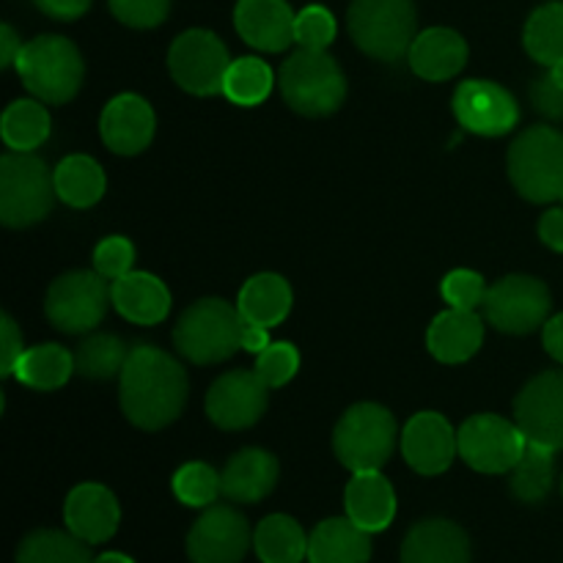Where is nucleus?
I'll use <instances>...</instances> for the list:
<instances>
[{
	"label": "nucleus",
	"mask_w": 563,
	"mask_h": 563,
	"mask_svg": "<svg viewBox=\"0 0 563 563\" xmlns=\"http://www.w3.org/2000/svg\"><path fill=\"white\" fill-rule=\"evenodd\" d=\"M278 88L291 110L319 119L344 104L346 77L324 49L300 47L280 66Z\"/></svg>",
	"instance_id": "3"
},
{
	"label": "nucleus",
	"mask_w": 563,
	"mask_h": 563,
	"mask_svg": "<svg viewBox=\"0 0 563 563\" xmlns=\"http://www.w3.org/2000/svg\"><path fill=\"white\" fill-rule=\"evenodd\" d=\"M443 300L449 302V308H462V311H476L478 306H484V297H487V286L484 278L473 269H454L443 278Z\"/></svg>",
	"instance_id": "41"
},
{
	"label": "nucleus",
	"mask_w": 563,
	"mask_h": 563,
	"mask_svg": "<svg viewBox=\"0 0 563 563\" xmlns=\"http://www.w3.org/2000/svg\"><path fill=\"white\" fill-rule=\"evenodd\" d=\"M401 454L421 476H440L460 454V434L440 412H418L401 432Z\"/></svg>",
	"instance_id": "17"
},
{
	"label": "nucleus",
	"mask_w": 563,
	"mask_h": 563,
	"mask_svg": "<svg viewBox=\"0 0 563 563\" xmlns=\"http://www.w3.org/2000/svg\"><path fill=\"white\" fill-rule=\"evenodd\" d=\"M66 531L88 544H102L119 531L121 509L115 495L102 484H80L64 504Z\"/></svg>",
	"instance_id": "18"
},
{
	"label": "nucleus",
	"mask_w": 563,
	"mask_h": 563,
	"mask_svg": "<svg viewBox=\"0 0 563 563\" xmlns=\"http://www.w3.org/2000/svg\"><path fill=\"white\" fill-rule=\"evenodd\" d=\"M22 333L9 313L0 317V377H14V368L22 357Z\"/></svg>",
	"instance_id": "45"
},
{
	"label": "nucleus",
	"mask_w": 563,
	"mask_h": 563,
	"mask_svg": "<svg viewBox=\"0 0 563 563\" xmlns=\"http://www.w3.org/2000/svg\"><path fill=\"white\" fill-rule=\"evenodd\" d=\"M346 517L366 533H379L394 522L396 493L379 471L352 473L344 493Z\"/></svg>",
	"instance_id": "23"
},
{
	"label": "nucleus",
	"mask_w": 563,
	"mask_h": 563,
	"mask_svg": "<svg viewBox=\"0 0 563 563\" xmlns=\"http://www.w3.org/2000/svg\"><path fill=\"white\" fill-rule=\"evenodd\" d=\"M33 3L53 20H77V16L86 14L91 0H33Z\"/></svg>",
	"instance_id": "46"
},
{
	"label": "nucleus",
	"mask_w": 563,
	"mask_h": 563,
	"mask_svg": "<svg viewBox=\"0 0 563 563\" xmlns=\"http://www.w3.org/2000/svg\"><path fill=\"white\" fill-rule=\"evenodd\" d=\"M242 333H245V319L240 308L218 297H207L181 311L174 328V344L190 363L212 366L229 361L240 350Z\"/></svg>",
	"instance_id": "2"
},
{
	"label": "nucleus",
	"mask_w": 563,
	"mask_h": 563,
	"mask_svg": "<svg viewBox=\"0 0 563 563\" xmlns=\"http://www.w3.org/2000/svg\"><path fill=\"white\" fill-rule=\"evenodd\" d=\"M253 548L262 563H302L308 559L306 531L286 515L264 517L253 531Z\"/></svg>",
	"instance_id": "30"
},
{
	"label": "nucleus",
	"mask_w": 563,
	"mask_h": 563,
	"mask_svg": "<svg viewBox=\"0 0 563 563\" xmlns=\"http://www.w3.org/2000/svg\"><path fill=\"white\" fill-rule=\"evenodd\" d=\"M55 176L31 152H9L0 159V220L9 229H27L49 214Z\"/></svg>",
	"instance_id": "6"
},
{
	"label": "nucleus",
	"mask_w": 563,
	"mask_h": 563,
	"mask_svg": "<svg viewBox=\"0 0 563 563\" xmlns=\"http://www.w3.org/2000/svg\"><path fill=\"white\" fill-rule=\"evenodd\" d=\"M555 482V451L528 440L520 462L511 467V493L522 504H542Z\"/></svg>",
	"instance_id": "33"
},
{
	"label": "nucleus",
	"mask_w": 563,
	"mask_h": 563,
	"mask_svg": "<svg viewBox=\"0 0 563 563\" xmlns=\"http://www.w3.org/2000/svg\"><path fill=\"white\" fill-rule=\"evenodd\" d=\"M229 66V47L212 31H203V27L185 31L168 49L170 77L196 97L223 93Z\"/></svg>",
	"instance_id": "11"
},
{
	"label": "nucleus",
	"mask_w": 563,
	"mask_h": 563,
	"mask_svg": "<svg viewBox=\"0 0 563 563\" xmlns=\"http://www.w3.org/2000/svg\"><path fill=\"white\" fill-rule=\"evenodd\" d=\"M550 77L563 88V60H555V64L550 66Z\"/></svg>",
	"instance_id": "52"
},
{
	"label": "nucleus",
	"mask_w": 563,
	"mask_h": 563,
	"mask_svg": "<svg viewBox=\"0 0 563 563\" xmlns=\"http://www.w3.org/2000/svg\"><path fill=\"white\" fill-rule=\"evenodd\" d=\"M401 563H471V539L456 522L432 517L410 528Z\"/></svg>",
	"instance_id": "21"
},
{
	"label": "nucleus",
	"mask_w": 563,
	"mask_h": 563,
	"mask_svg": "<svg viewBox=\"0 0 563 563\" xmlns=\"http://www.w3.org/2000/svg\"><path fill=\"white\" fill-rule=\"evenodd\" d=\"M531 102L533 108L542 115H548V119H563V88L550 77V71L531 82Z\"/></svg>",
	"instance_id": "44"
},
{
	"label": "nucleus",
	"mask_w": 563,
	"mask_h": 563,
	"mask_svg": "<svg viewBox=\"0 0 563 563\" xmlns=\"http://www.w3.org/2000/svg\"><path fill=\"white\" fill-rule=\"evenodd\" d=\"M154 126L157 119L152 104L137 93H121L110 99L99 119L104 146L115 154H141L152 143Z\"/></svg>",
	"instance_id": "19"
},
{
	"label": "nucleus",
	"mask_w": 563,
	"mask_h": 563,
	"mask_svg": "<svg viewBox=\"0 0 563 563\" xmlns=\"http://www.w3.org/2000/svg\"><path fill=\"white\" fill-rule=\"evenodd\" d=\"M539 236L548 247L563 253V209H550L539 220Z\"/></svg>",
	"instance_id": "47"
},
{
	"label": "nucleus",
	"mask_w": 563,
	"mask_h": 563,
	"mask_svg": "<svg viewBox=\"0 0 563 563\" xmlns=\"http://www.w3.org/2000/svg\"><path fill=\"white\" fill-rule=\"evenodd\" d=\"M300 368V352L295 350V344L289 341H278V344H269L267 350L256 355V368L253 372L269 385V388H280V385L289 383L291 377Z\"/></svg>",
	"instance_id": "39"
},
{
	"label": "nucleus",
	"mask_w": 563,
	"mask_h": 563,
	"mask_svg": "<svg viewBox=\"0 0 563 563\" xmlns=\"http://www.w3.org/2000/svg\"><path fill=\"white\" fill-rule=\"evenodd\" d=\"M515 423L526 440L563 451V372L533 377L515 399Z\"/></svg>",
	"instance_id": "13"
},
{
	"label": "nucleus",
	"mask_w": 563,
	"mask_h": 563,
	"mask_svg": "<svg viewBox=\"0 0 563 563\" xmlns=\"http://www.w3.org/2000/svg\"><path fill=\"white\" fill-rule=\"evenodd\" d=\"M20 53H22V42L16 38L14 27L11 25L0 27V66H3V69L14 66L16 58H20Z\"/></svg>",
	"instance_id": "49"
},
{
	"label": "nucleus",
	"mask_w": 563,
	"mask_h": 563,
	"mask_svg": "<svg viewBox=\"0 0 563 563\" xmlns=\"http://www.w3.org/2000/svg\"><path fill=\"white\" fill-rule=\"evenodd\" d=\"M275 86V75L262 58H236L231 60L229 71H225L223 93L234 104L242 108H253V104H262L269 97Z\"/></svg>",
	"instance_id": "37"
},
{
	"label": "nucleus",
	"mask_w": 563,
	"mask_h": 563,
	"mask_svg": "<svg viewBox=\"0 0 563 563\" xmlns=\"http://www.w3.org/2000/svg\"><path fill=\"white\" fill-rule=\"evenodd\" d=\"M242 319L258 328H275L284 322L291 311V286L289 280L275 273H258L240 289L236 300Z\"/></svg>",
	"instance_id": "28"
},
{
	"label": "nucleus",
	"mask_w": 563,
	"mask_h": 563,
	"mask_svg": "<svg viewBox=\"0 0 563 563\" xmlns=\"http://www.w3.org/2000/svg\"><path fill=\"white\" fill-rule=\"evenodd\" d=\"M410 69L429 82H443L460 75L467 64V42L451 27H429L412 42Z\"/></svg>",
	"instance_id": "22"
},
{
	"label": "nucleus",
	"mask_w": 563,
	"mask_h": 563,
	"mask_svg": "<svg viewBox=\"0 0 563 563\" xmlns=\"http://www.w3.org/2000/svg\"><path fill=\"white\" fill-rule=\"evenodd\" d=\"M110 297H113L115 311L132 324H159L170 313V295L163 280L152 273H135L115 278L110 284Z\"/></svg>",
	"instance_id": "25"
},
{
	"label": "nucleus",
	"mask_w": 563,
	"mask_h": 563,
	"mask_svg": "<svg viewBox=\"0 0 563 563\" xmlns=\"http://www.w3.org/2000/svg\"><path fill=\"white\" fill-rule=\"evenodd\" d=\"M119 22L130 27H154L168 16L170 0H108Z\"/></svg>",
	"instance_id": "43"
},
{
	"label": "nucleus",
	"mask_w": 563,
	"mask_h": 563,
	"mask_svg": "<svg viewBox=\"0 0 563 563\" xmlns=\"http://www.w3.org/2000/svg\"><path fill=\"white\" fill-rule=\"evenodd\" d=\"M110 302L113 297H110L108 278H102L97 269L93 273L75 269L53 280L44 300V313L55 330L77 335L97 328Z\"/></svg>",
	"instance_id": "9"
},
{
	"label": "nucleus",
	"mask_w": 563,
	"mask_h": 563,
	"mask_svg": "<svg viewBox=\"0 0 563 563\" xmlns=\"http://www.w3.org/2000/svg\"><path fill=\"white\" fill-rule=\"evenodd\" d=\"M454 115L462 130L473 135H506L520 121V104L493 80H465L454 91Z\"/></svg>",
	"instance_id": "15"
},
{
	"label": "nucleus",
	"mask_w": 563,
	"mask_h": 563,
	"mask_svg": "<svg viewBox=\"0 0 563 563\" xmlns=\"http://www.w3.org/2000/svg\"><path fill=\"white\" fill-rule=\"evenodd\" d=\"M542 339H544V350L550 352V357H555V361L563 363V313L544 322Z\"/></svg>",
	"instance_id": "48"
},
{
	"label": "nucleus",
	"mask_w": 563,
	"mask_h": 563,
	"mask_svg": "<svg viewBox=\"0 0 563 563\" xmlns=\"http://www.w3.org/2000/svg\"><path fill=\"white\" fill-rule=\"evenodd\" d=\"M372 533L357 528L350 517L319 522L308 537V563H368Z\"/></svg>",
	"instance_id": "27"
},
{
	"label": "nucleus",
	"mask_w": 563,
	"mask_h": 563,
	"mask_svg": "<svg viewBox=\"0 0 563 563\" xmlns=\"http://www.w3.org/2000/svg\"><path fill=\"white\" fill-rule=\"evenodd\" d=\"M295 20L286 0H240L234 9L236 33L264 53H284L295 42Z\"/></svg>",
	"instance_id": "20"
},
{
	"label": "nucleus",
	"mask_w": 563,
	"mask_h": 563,
	"mask_svg": "<svg viewBox=\"0 0 563 563\" xmlns=\"http://www.w3.org/2000/svg\"><path fill=\"white\" fill-rule=\"evenodd\" d=\"M121 377V410L137 429L157 432L174 423L187 405V372L176 357L141 344L126 357Z\"/></svg>",
	"instance_id": "1"
},
{
	"label": "nucleus",
	"mask_w": 563,
	"mask_h": 563,
	"mask_svg": "<svg viewBox=\"0 0 563 563\" xmlns=\"http://www.w3.org/2000/svg\"><path fill=\"white\" fill-rule=\"evenodd\" d=\"M53 176L58 198L75 209L93 207L104 196V170L88 154H69L60 159Z\"/></svg>",
	"instance_id": "29"
},
{
	"label": "nucleus",
	"mask_w": 563,
	"mask_h": 563,
	"mask_svg": "<svg viewBox=\"0 0 563 563\" xmlns=\"http://www.w3.org/2000/svg\"><path fill=\"white\" fill-rule=\"evenodd\" d=\"M509 176L517 192L533 203L563 196V132L531 126L509 148Z\"/></svg>",
	"instance_id": "7"
},
{
	"label": "nucleus",
	"mask_w": 563,
	"mask_h": 563,
	"mask_svg": "<svg viewBox=\"0 0 563 563\" xmlns=\"http://www.w3.org/2000/svg\"><path fill=\"white\" fill-rule=\"evenodd\" d=\"M350 33L372 58L394 64L410 53L416 42V0H352Z\"/></svg>",
	"instance_id": "5"
},
{
	"label": "nucleus",
	"mask_w": 563,
	"mask_h": 563,
	"mask_svg": "<svg viewBox=\"0 0 563 563\" xmlns=\"http://www.w3.org/2000/svg\"><path fill=\"white\" fill-rule=\"evenodd\" d=\"M561 201H563V196H561Z\"/></svg>",
	"instance_id": "53"
},
{
	"label": "nucleus",
	"mask_w": 563,
	"mask_h": 563,
	"mask_svg": "<svg viewBox=\"0 0 563 563\" xmlns=\"http://www.w3.org/2000/svg\"><path fill=\"white\" fill-rule=\"evenodd\" d=\"M460 456L478 473H511L520 462L528 440L517 423L493 412H478L462 423L460 432Z\"/></svg>",
	"instance_id": "12"
},
{
	"label": "nucleus",
	"mask_w": 563,
	"mask_h": 563,
	"mask_svg": "<svg viewBox=\"0 0 563 563\" xmlns=\"http://www.w3.org/2000/svg\"><path fill=\"white\" fill-rule=\"evenodd\" d=\"M174 495L192 509H209L223 495L220 473L207 462H187L174 473Z\"/></svg>",
	"instance_id": "38"
},
{
	"label": "nucleus",
	"mask_w": 563,
	"mask_h": 563,
	"mask_svg": "<svg viewBox=\"0 0 563 563\" xmlns=\"http://www.w3.org/2000/svg\"><path fill=\"white\" fill-rule=\"evenodd\" d=\"M0 135L11 152H33L49 137V113L42 99H16L3 110Z\"/></svg>",
	"instance_id": "32"
},
{
	"label": "nucleus",
	"mask_w": 563,
	"mask_h": 563,
	"mask_svg": "<svg viewBox=\"0 0 563 563\" xmlns=\"http://www.w3.org/2000/svg\"><path fill=\"white\" fill-rule=\"evenodd\" d=\"M484 341V322L476 311L449 308L438 313L427 330V346L440 363H465Z\"/></svg>",
	"instance_id": "26"
},
{
	"label": "nucleus",
	"mask_w": 563,
	"mask_h": 563,
	"mask_svg": "<svg viewBox=\"0 0 563 563\" xmlns=\"http://www.w3.org/2000/svg\"><path fill=\"white\" fill-rule=\"evenodd\" d=\"M396 449V418L383 405L363 401L350 407L335 423L333 451L352 473L379 471Z\"/></svg>",
	"instance_id": "8"
},
{
	"label": "nucleus",
	"mask_w": 563,
	"mask_h": 563,
	"mask_svg": "<svg viewBox=\"0 0 563 563\" xmlns=\"http://www.w3.org/2000/svg\"><path fill=\"white\" fill-rule=\"evenodd\" d=\"M75 355L58 344L31 346L22 352L14 377L33 390H55L75 374Z\"/></svg>",
	"instance_id": "31"
},
{
	"label": "nucleus",
	"mask_w": 563,
	"mask_h": 563,
	"mask_svg": "<svg viewBox=\"0 0 563 563\" xmlns=\"http://www.w3.org/2000/svg\"><path fill=\"white\" fill-rule=\"evenodd\" d=\"M561 489H563V484H561Z\"/></svg>",
	"instance_id": "54"
},
{
	"label": "nucleus",
	"mask_w": 563,
	"mask_h": 563,
	"mask_svg": "<svg viewBox=\"0 0 563 563\" xmlns=\"http://www.w3.org/2000/svg\"><path fill=\"white\" fill-rule=\"evenodd\" d=\"M335 31V16L324 5H306L295 20V42L306 49H328Z\"/></svg>",
	"instance_id": "40"
},
{
	"label": "nucleus",
	"mask_w": 563,
	"mask_h": 563,
	"mask_svg": "<svg viewBox=\"0 0 563 563\" xmlns=\"http://www.w3.org/2000/svg\"><path fill=\"white\" fill-rule=\"evenodd\" d=\"M526 42L528 55L544 66H553L555 60H563V3L553 0L544 3L528 16L526 22Z\"/></svg>",
	"instance_id": "35"
},
{
	"label": "nucleus",
	"mask_w": 563,
	"mask_h": 563,
	"mask_svg": "<svg viewBox=\"0 0 563 563\" xmlns=\"http://www.w3.org/2000/svg\"><path fill=\"white\" fill-rule=\"evenodd\" d=\"M14 66L27 91L49 104H64L75 99L82 86V77H86L80 49L64 36L31 38L27 44H22V53Z\"/></svg>",
	"instance_id": "4"
},
{
	"label": "nucleus",
	"mask_w": 563,
	"mask_h": 563,
	"mask_svg": "<svg viewBox=\"0 0 563 563\" xmlns=\"http://www.w3.org/2000/svg\"><path fill=\"white\" fill-rule=\"evenodd\" d=\"M88 548L71 531H33L16 548L14 563H93Z\"/></svg>",
	"instance_id": "34"
},
{
	"label": "nucleus",
	"mask_w": 563,
	"mask_h": 563,
	"mask_svg": "<svg viewBox=\"0 0 563 563\" xmlns=\"http://www.w3.org/2000/svg\"><path fill=\"white\" fill-rule=\"evenodd\" d=\"M93 563H135L130 559V555H124V553H102V555H97V559H93Z\"/></svg>",
	"instance_id": "51"
},
{
	"label": "nucleus",
	"mask_w": 563,
	"mask_h": 563,
	"mask_svg": "<svg viewBox=\"0 0 563 563\" xmlns=\"http://www.w3.org/2000/svg\"><path fill=\"white\" fill-rule=\"evenodd\" d=\"M553 297L539 278L531 275H506L495 280L484 297L487 322L500 333L526 335L544 328Z\"/></svg>",
	"instance_id": "10"
},
{
	"label": "nucleus",
	"mask_w": 563,
	"mask_h": 563,
	"mask_svg": "<svg viewBox=\"0 0 563 563\" xmlns=\"http://www.w3.org/2000/svg\"><path fill=\"white\" fill-rule=\"evenodd\" d=\"M130 346L119 335L99 333L82 341L75 352V368L86 379H110L124 372Z\"/></svg>",
	"instance_id": "36"
},
{
	"label": "nucleus",
	"mask_w": 563,
	"mask_h": 563,
	"mask_svg": "<svg viewBox=\"0 0 563 563\" xmlns=\"http://www.w3.org/2000/svg\"><path fill=\"white\" fill-rule=\"evenodd\" d=\"M132 264H135V247H132L126 236H108L93 251V269L108 280H115L130 273Z\"/></svg>",
	"instance_id": "42"
},
{
	"label": "nucleus",
	"mask_w": 563,
	"mask_h": 563,
	"mask_svg": "<svg viewBox=\"0 0 563 563\" xmlns=\"http://www.w3.org/2000/svg\"><path fill=\"white\" fill-rule=\"evenodd\" d=\"M269 385L256 372H225L212 383L207 394V416L225 432L247 429L267 410Z\"/></svg>",
	"instance_id": "16"
},
{
	"label": "nucleus",
	"mask_w": 563,
	"mask_h": 563,
	"mask_svg": "<svg viewBox=\"0 0 563 563\" xmlns=\"http://www.w3.org/2000/svg\"><path fill=\"white\" fill-rule=\"evenodd\" d=\"M251 544V526L231 506L212 504L187 533V555L192 563H240Z\"/></svg>",
	"instance_id": "14"
},
{
	"label": "nucleus",
	"mask_w": 563,
	"mask_h": 563,
	"mask_svg": "<svg viewBox=\"0 0 563 563\" xmlns=\"http://www.w3.org/2000/svg\"><path fill=\"white\" fill-rule=\"evenodd\" d=\"M278 482V460L264 449H242L220 473L223 495L234 504H258Z\"/></svg>",
	"instance_id": "24"
},
{
	"label": "nucleus",
	"mask_w": 563,
	"mask_h": 563,
	"mask_svg": "<svg viewBox=\"0 0 563 563\" xmlns=\"http://www.w3.org/2000/svg\"><path fill=\"white\" fill-rule=\"evenodd\" d=\"M269 344H273V341H269L267 328H258V324H247L245 322V333H242V350L258 355V352L267 350Z\"/></svg>",
	"instance_id": "50"
}]
</instances>
